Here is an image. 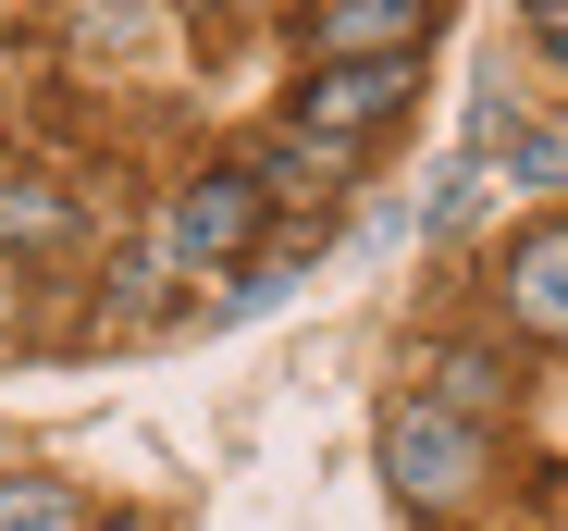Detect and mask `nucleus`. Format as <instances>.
<instances>
[{"instance_id":"nucleus-5","label":"nucleus","mask_w":568,"mask_h":531,"mask_svg":"<svg viewBox=\"0 0 568 531\" xmlns=\"http://www.w3.org/2000/svg\"><path fill=\"white\" fill-rule=\"evenodd\" d=\"M507 321L544 334V346H568V223H531L507 247Z\"/></svg>"},{"instance_id":"nucleus-3","label":"nucleus","mask_w":568,"mask_h":531,"mask_svg":"<svg viewBox=\"0 0 568 531\" xmlns=\"http://www.w3.org/2000/svg\"><path fill=\"white\" fill-rule=\"evenodd\" d=\"M396 112H408V62H310V86H297V136H322V149L396 124Z\"/></svg>"},{"instance_id":"nucleus-2","label":"nucleus","mask_w":568,"mask_h":531,"mask_svg":"<svg viewBox=\"0 0 568 531\" xmlns=\"http://www.w3.org/2000/svg\"><path fill=\"white\" fill-rule=\"evenodd\" d=\"M260 223H272V186H260V173H199V186H173V259H211V273H223V259H247L260 247Z\"/></svg>"},{"instance_id":"nucleus-1","label":"nucleus","mask_w":568,"mask_h":531,"mask_svg":"<svg viewBox=\"0 0 568 531\" xmlns=\"http://www.w3.org/2000/svg\"><path fill=\"white\" fill-rule=\"evenodd\" d=\"M384 482H396V507H469L483 494V420H457L445 396L384 408Z\"/></svg>"},{"instance_id":"nucleus-8","label":"nucleus","mask_w":568,"mask_h":531,"mask_svg":"<svg viewBox=\"0 0 568 531\" xmlns=\"http://www.w3.org/2000/svg\"><path fill=\"white\" fill-rule=\"evenodd\" d=\"M495 396H507L495 359H445V408H457V420H469V408H495Z\"/></svg>"},{"instance_id":"nucleus-4","label":"nucleus","mask_w":568,"mask_h":531,"mask_svg":"<svg viewBox=\"0 0 568 531\" xmlns=\"http://www.w3.org/2000/svg\"><path fill=\"white\" fill-rule=\"evenodd\" d=\"M433 25V0H322L310 13V62H408Z\"/></svg>"},{"instance_id":"nucleus-6","label":"nucleus","mask_w":568,"mask_h":531,"mask_svg":"<svg viewBox=\"0 0 568 531\" xmlns=\"http://www.w3.org/2000/svg\"><path fill=\"white\" fill-rule=\"evenodd\" d=\"M74 235V198L62 186H26V173H0V247H62Z\"/></svg>"},{"instance_id":"nucleus-7","label":"nucleus","mask_w":568,"mask_h":531,"mask_svg":"<svg viewBox=\"0 0 568 531\" xmlns=\"http://www.w3.org/2000/svg\"><path fill=\"white\" fill-rule=\"evenodd\" d=\"M0 531H74V482H0Z\"/></svg>"}]
</instances>
